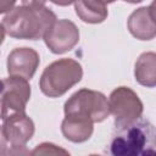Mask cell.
Returning <instances> with one entry per match:
<instances>
[{
    "mask_svg": "<svg viewBox=\"0 0 156 156\" xmlns=\"http://www.w3.org/2000/svg\"><path fill=\"white\" fill-rule=\"evenodd\" d=\"M4 37H5V29H4V26L0 24V44L4 41Z\"/></svg>",
    "mask_w": 156,
    "mask_h": 156,
    "instance_id": "obj_19",
    "label": "cell"
},
{
    "mask_svg": "<svg viewBox=\"0 0 156 156\" xmlns=\"http://www.w3.org/2000/svg\"><path fill=\"white\" fill-rule=\"evenodd\" d=\"M65 116L74 117L93 123L105 121L108 115V101L106 96L96 90L80 89L76 91L65 104Z\"/></svg>",
    "mask_w": 156,
    "mask_h": 156,
    "instance_id": "obj_4",
    "label": "cell"
},
{
    "mask_svg": "<svg viewBox=\"0 0 156 156\" xmlns=\"http://www.w3.org/2000/svg\"><path fill=\"white\" fill-rule=\"evenodd\" d=\"M16 0H0V13L9 12L13 9Z\"/></svg>",
    "mask_w": 156,
    "mask_h": 156,
    "instance_id": "obj_16",
    "label": "cell"
},
{
    "mask_svg": "<svg viewBox=\"0 0 156 156\" xmlns=\"http://www.w3.org/2000/svg\"><path fill=\"white\" fill-rule=\"evenodd\" d=\"M4 88L0 93V118L16 113L26 112V105L30 98V85L22 77L10 76L4 79Z\"/></svg>",
    "mask_w": 156,
    "mask_h": 156,
    "instance_id": "obj_6",
    "label": "cell"
},
{
    "mask_svg": "<svg viewBox=\"0 0 156 156\" xmlns=\"http://www.w3.org/2000/svg\"><path fill=\"white\" fill-rule=\"evenodd\" d=\"M155 5L140 7L132 12L128 18L127 26L133 37L140 40H151L156 35L155 26Z\"/></svg>",
    "mask_w": 156,
    "mask_h": 156,
    "instance_id": "obj_10",
    "label": "cell"
},
{
    "mask_svg": "<svg viewBox=\"0 0 156 156\" xmlns=\"http://www.w3.org/2000/svg\"><path fill=\"white\" fill-rule=\"evenodd\" d=\"M46 46L54 54L72 50L79 41V29L68 20H56L43 37Z\"/></svg>",
    "mask_w": 156,
    "mask_h": 156,
    "instance_id": "obj_8",
    "label": "cell"
},
{
    "mask_svg": "<svg viewBox=\"0 0 156 156\" xmlns=\"http://www.w3.org/2000/svg\"><path fill=\"white\" fill-rule=\"evenodd\" d=\"M2 132L13 150V155L26 154V144L34 134V123L26 112L12 113L4 119Z\"/></svg>",
    "mask_w": 156,
    "mask_h": 156,
    "instance_id": "obj_7",
    "label": "cell"
},
{
    "mask_svg": "<svg viewBox=\"0 0 156 156\" xmlns=\"http://www.w3.org/2000/svg\"><path fill=\"white\" fill-rule=\"evenodd\" d=\"M51 2L58 5V6H68L72 2H74V0H50Z\"/></svg>",
    "mask_w": 156,
    "mask_h": 156,
    "instance_id": "obj_18",
    "label": "cell"
},
{
    "mask_svg": "<svg viewBox=\"0 0 156 156\" xmlns=\"http://www.w3.org/2000/svg\"><path fill=\"white\" fill-rule=\"evenodd\" d=\"M135 79L139 84L154 88L156 85V55L155 52H144L135 62Z\"/></svg>",
    "mask_w": 156,
    "mask_h": 156,
    "instance_id": "obj_13",
    "label": "cell"
},
{
    "mask_svg": "<svg viewBox=\"0 0 156 156\" xmlns=\"http://www.w3.org/2000/svg\"><path fill=\"white\" fill-rule=\"evenodd\" d=\"M108 110L113 116L115 127L118 128L141 117L143 102L130 88L119 87L110 94Z\"/></svg>",
    "mask_w": 156,
    "mask_h": 156,
    "instance_id": "obj_5",
    "label": "cell"
},
{
    "mask_svg": "<svg viewBox=\"0 0 156 156\" xmlns=\"http://www.w3.org/2000/svg\"><path fill=\"white\" fill-rule=\"evenodd\" d=\"M93 122L66 116L61 124V132L66 139L72 143H83L93 134Z\"/></svg>",
    "mask_w": 156,
    "mask_h": 156,
    "instance_id": "obj_12",
    "label": "cell"
},
{
    "mask_svg": "<svg viewBox=\"0 0 156 156\" xmlns=\"http://www.w3.org/2000/svg\"><path fill=\"white\" fill-rule=\"evenodd\" d=\"M46 0H22V4L26 6H34V7H40L44 6Z\"/></svg>",
    "mask_w": 156,
    "mask_h": 156,
    "instance_id": "obj_17",
    "label": "cell"
},
{
    "mask_svg": "<svg viewBox=\"0 0 156 156\" xmlns=\"http://www.w3.org/2000/svg\"><path fill=\"white\" fill-rule=\"evenodd\" d=\"M40 58L39 54L30 48L13 49L7 57V72L10 76L22 77L27 80L34 76Z\"/></svg>",
    "mask_w": 156,
    "mask_h": 156,
    "instance_id": "obj_9",
    "label": "cell"
},
{
    "mask_svg": "<svg viewBox=\"0 0 156 156\" xmlns=\"http://www.w3.org/2000/svg\"><path fill=\"white\" fill-rule=\"evenodd\" d=\"M67 154V151L65 150H61V149H57L55 147L54 144H49V143H44V144H40L38 145V147L35 150L32 151V155H38V154Z\"/></svg>",
    "mask_w": 156,
    "mask_h": 156,
    "instance_id": "obj_14",
    "label": "cell"
},
{
    "mask_svg": "<svg viewBox=\"0 0 156 156\" xmlns=\"http://www.w3.org/2000/svg\"><path fill=\"white\" fill-rule=\"evenodd\" d=\"M0 155H13V150L4 135L2 127H0Z\"/></svg>",
    "mask_w": 156,
    "mask_h": 156,
    "instance_id": "obj_15",
    "label": "cell"
},
{
    "mask_svg": "<svg viewBox=\"0 0 156 156\" xmlns=\"http://www.w3.org/2000/svg\"><path fill=\"white\" fill-rule=\"evenodd\" d=\"M77 16L87 23H101L107 17V7L101 0H74Z\"/></svg>",
    "mask_w": 156,
    "mask_h": 156,
    "instance_id": "obj_11",
    "label": "cell"
},
{
    "mask_svg": "<svg viewBox=\"0 0 156 156\" xmlns=\"http://www.w3.org/2000/svg\"><path fill=\"white\" fill-rule=\"evenodd\" d=\"M104 4H111V2H113V1H116V0H101Z\"/></svg>",
    "mask_w": 156,
    "mask_h": 156,
    "instance_id": "obj_21",
    "label": "cell"
},
{
    "mask_svg": "<svg viewBox=\"0 0 156 156\" xmlns=\"http://www.w3.org/2000/svg\"><path fill=\"white\" fill-rule=\"evenodd\" d=\"M56 21V15L48 7L17 6L9 11L2 20L5 32L17 39H41Z\"/></svg>",
    "mask_w": 156,
    "mask_h": 156,
    "instance_id": "obj_2",
    "label": "cell"
},
{
    "mask_svg": "<svg viewBox=\"0 0 156 156\" xmlns=\"http://www.w3.org/2000/svg\"><path fill=\"white\" fill-rule=\"evenodd\" d=\"M2 88H4V82L0 79V93L2 91Z\"/></svg>",
    "mask_w": 156,
    "mask_h": 156,
    "instance_id": "obj_22",
    "label": "cell"
},
{
    "mask_svg": "<svg viewBox=\"0 0 156 156\" xmlns=\"http://www.w3.org/2000/svg\"><path fill=\"white\" fill-rule=\"evenodd\" d=\"M127 2H130V4H136V2H141L143 0H124Z\"/></svg>",
    "mask_w": 156,
    "mask_h": 156,
    "instance_id": "obj_20",
    "label": "cell"
},
{
    "mask_svg": "<svg viewBox=\"0 0 156 156\" xmlns=\"http://www.w3.org/2000/svg\"><path fill=\"white\" fill-rule=\"evenodd\" d=\"M110 152L113 156H140L156 152V132L154 124L145 118L138 119L116 128Z\"/></svg>",
    "mask_w": 156,
    "mask_h": 156,
    "instance_id": "obj_1",
    "label": "cell"
},
{
    "mask_svg": "<svg viewBox=\"0 0 156 156\" xmlns=\"http://www.w3.org/2000/svg\"><path fill=\"white\" fill-rule=\"evenodd\" d=\"M83 68L80 63L72 58H61L50 63L43 72L39 87L44 95L58 98L80 82Z\"/></svg>",
    "mask_w": 156,
    "mask_h": 156,
    "instance_id": "obj_3",
    "label": "cell"
}]
</instances>
